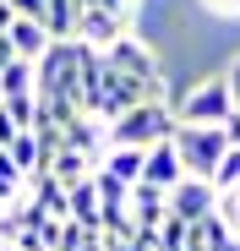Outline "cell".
Listing matches in <instances>:
<instances>
[{"label": "cell", "mask_w": 240, "mask_h": 251, "mask_svg": "<svg viewBox=\"0 0 240 251\" xmlns=\"http://www.w3.org/2000/svg\"><path fill=\"white\" fill-rule=\"evenodd\" d=\"M98 170H109L115 180L137 186V180H142V148H104V153H98Z\"/></svg>", "instance_id": "cell-14"}, {"label": "cell", "mask_w": 240, "mask_h": 251, "mask_svg": "<svg viewBox=\"0 0 240 251\" xmlns=\"http://www.w3.org/2000/svg\"><path fill=\"white\" fill-rule=\"evenodd\" d=\"M17 22V11H11V0H0V38H6V27Z\"/></svg>", "instance_id": "cell-28"}, {"label": "cell", "mask_w": 240, "mask_h": 251, "mask_svg": "<svg viewBox=\"0 0 240 251\" xmlns=\"http://www.w3.org/2000/svg\"><path fill=\"white\" fill-rule=\"evenodd\" d=\"M120 33H126L120 17H109L104 6H82V11H76V33H71V38H82V44H93V50H109Z\"/></svg>", "instance_id": "cell-7"}, {"label": "cell", "mask_w": 240, "mask_h": 251, "mask_svg": "<svg viewBox=\"0 0 240 251\" xmlns=\"http://www.w3.org/2000/svg\"><path fill=\"white\" fill-rule=\"evenodd\" d=\"M11 11H17V17H33V22H44L49 0H11Z\"/></svg>", "instance_id": "cell-24"}, {"label": "cell", "mask_w": 240, "mask_h": 251, "mask_svg": "<svg viewBox=\"0 0 240 251\" xmlns=\"http://www.w3.org/2000/svg\"><path fill=\"white\" fill-rule=\"evenodd\" d=\"M224 82H229V99H235V109H240V55L224 66Z\"/></svg>", "instance_id": "cell-26"}, {"label": "cell", "mask_w": 240, "mask_h": 251, "mask_svg": "<svg viewBox=\"0 0 240 251\" xmlns=\"http://www.w3.org/2000/svg\"><path fill=\"white\" fill-rule=\"evenodd\" d=\"M93 6H104V11H109V17H120V22H131L137 0H93Z\"/></svg>", "instance_id": "cell-25"}, {"label": "cell", "mask_w": 240, "mask_h": 251, "mask_svg": "<svg viewBox=\"0 0 240 251\" xmlns=\"http://www.w3.org/2000/svg\"><path fill=\"white\" fill-rule=\"evenodd\" d=\"M27 93H38V71H33V60H6L0 66V99H27Z\"/></svg>", "instance_id": "cell-13"}, {"label": "cell", "mask_w": 240, "mask_h": 251, "mask_svg": "<svg viewBox=\"0 0 240 251\" xmlns=\"http://www.w3.org/2000/svg\"><path fill=\"white\" fill-rule=\"evenodd\" d=\"M131 235H137L131 207H104V213H98V240L104 246H120V240H131Z\"/></svg>", "instance_id": "cell-16"}, {"label": "cell", "mask_w": 240, "mask_h": 251, "mask_svg": "<svg viewBox=\"0 0 240 251\" xmlns=\"http://www.w3.org/2000/svg\"><path fill=\"white\" fill-rule=\"evenodd\" d=\"M44 175H55L60 186H76V180H88V175H93V158L66 148V153H55V158H49V170H44Z\"/></svg>", "instance_id": "cell-15"}, {"label": "cell", "mask_w": 240, "mask_h": 251, "mask_svg": "<svg viewBox=\"0 0 240 251\" xmlns=\"http://www.w3.org/2000/svg\"><path fill=\"white\" fill-rule=\"evenodd\" d=\"M186 240H191V224L186 219H164V224H158V251H186Z\"/></svg>", "instance_id": "cell-22"}, {"label": "cell", "mask_w": 240, "mask_h": 251, "mask_svg": "<svg viewBox=\"0 0 240 251\" xmlns=\"http://www.w3.org/2000/svg\"><path fill=\"white\" fill-rule=\"evenodd\" d=\"M6 153H11V164L22 170V180H33V175H44V170H38V137H33V131H17Z\"/></svg>", "instance_id": "cell-17"}, {"label": "cell", "mask_w": 240, "mask_h": 251, "mask_svg": "<svg viewBox=\"0 0 240 251\" xmlns=\"http://www.w3.org/2000/svg\"><path fill=\"white\" fill-rule=\"evenodd\" d=\"M180 153H175V142H158V148H147L142 153V180L147 186H158V191H169V186H180Z\"/></svg>", "instance_id": "cell-8"}, {"label": "cell", "mask_w": 240, "mask_h": 251, "mask_svg": "<svg viewBox=\"0 0 240 251\" xmlns=\"http://www.w3.org/2000/svg\"><path fill=\"white\" fill-rule=\"evenodd\" d=\"M0 213H6V202H0Z\"/></svg>", "instance_id": "cell-31"}, {"label": "cell", "mask_w": 240, "mask_h": 251, "mask_svg": "<svg viewBox=\"0 0 240 251\" xmlns=\"http://www.w3.org/2000/svg\"><path fill=\"white\" fill-rule=\"evenodd\" d=\"M22 186H27V180H22V170L11 164V153L0 148V202H17V197H22Z\"/></svg>", "instance_id": "cell-23"}, {"label": "cell", "mask_w": 240, "mask_h": 251, "mask_svg": "<svg viewBox=\"0 0 240 251\" xmlns=\"http://www.w3.org/2000/svg\"><path fill=\"white\" fill-rule=\"evenodd\" d=\"M60 131H66V148H71V153H88L93 164H98V153H104V142H109L98 115H71V120L60 126Z\"/></svg>", "instance_id": "cell-10"}, {"label": "cell", "mask_w": 240, "mask_h": 251, "mask_svg": "<svg viewBox=\"0 0 240 251\" xmlns=\"http://www.w3.org/2000/svg\"><path fill=\"white\" fill-rule=\"evenodd\" d=\"M104 60H109L120 76H131V82H147V88H158V82H164V71H158V55H153V44H142L137 33H120L115 44L104 50Z\"/></svg>", "instance_id": "cell-5"}, {"label": "cell", "mask_w": 240, "mask_h": 251, "mask_svg": "<svg viewBox=\"0 0 240 251\" xmlns=\"http://www.w3.org/2000/svg\"><path fill=\"white\" fill-rule=\"evenodd\" d=\"M33 71H38V93L76 99V71H82V38H49V50L33 60Z\"/></svg>", "instance_id": "cell-4"}, {"label": "cell", "mask_w": 240, "mask_h": 251, "mask_svg": "<svg viewBox=\"0 0 240 251\" xmlns=\"http://www.w3.org/2000/svg\"><path fill=\"white\" fill-rule=\"evenodd\" d=\"M0 109L11 115L17 131H33V120H38V93H27V99H0Z\"/></svg>", "instance_id": "cell-20"}, {"label": "cell", "mask_w": 240, "mask_h": 251, "mask_svg": "<svg viewBox=\"0 0 240 251\" xmlns=\"http://www.w3.org/2000/svg\"><path fill=\"white\" fill-rule=\"evenodd\" d=\"M93 191H98V207H126L131 202V186L115 180L109 170H98V164H93Z\"/></svg>", "instance_id": "cell-18"}, {"label": "cell", "mask_w": 240, "mask_h": 251, "mask_svg": "<svg viewBox=\"0 0 240 251\" xmlns=\"http://www.w3.org/2000/svg\"><path fill=\"white\" fill-rule=\"evenodd\" d=\"M213 186H218V197L224 191H240V148H224L218 170H213Z\"/></svg>", "instance_id": "cell-21"}, {"label": "cell", "mask_w": 240, "mask_h": 251, "mask_svg": "<svg viewBox=\"0 0 240 251\" xmlns=\"http://www.w3.org/2000/svg\"><path fill=\"white\" fill-rule=\"evenodd\" d=\"M169 213L186 224H202L208 213H218V186L202 175H180V186H169Z\"/></svg>", "instance_id": "cell-6"}, {"label": "cell", "mask_w": 240, "mask_h": 251, "mask_svg": "<svg viewBox=\"0 0 240 251\" xmlns=\"http://www.w3.org/2000/svg\"><path fill=\"white\" fill-rule=\"evenodd\" d=\"M131 219H137V229H158L169 219V191H158V186H147V180H137L131 186Z\"/></svg>", "instance_id": "cell-9"}, {"label": "cell", "mask_w": 240, "mask_h": 251, "mask_svg": "<svg viewBox=\"0 0 240 251\" xmlns=\"http://www.w3.org/2000/svg\"><path fill=\"white\" fill-rule=\"evenodd\" d=\"M213 11H224V17H240V0H208Z\"/></svg>", "instance_id": "cell-29"}, {"label": "cell", "mask_w": 240, "mask_h": 251, "mask_svg": "<svg viewBox=\"0 0 240 251\" xmlns=\"http://www.w3.org/2000/svg\"><path fill=\"white\" fill-rule=\"evenodd\" d=\"M76 0H49V11H44V27H49V38H71L76 33Z\"/></svg>", "instance_id": "cell-19"}, {"label": "cell", "mask_w": 240, "mask_h": 251, "mask_svg": "<svg viewBox=\"0 0 240 251\" xmlns=\"http://www.w3.org/2000/svg\"><path fill=\"white\" fill-rule=\"evenodd\" d=\"M169 142H175V153H180V170H186V175H202V180H213L218 158H224V148H229L224 126H175Z\"/></svg>", "instance_id": "cell-3"}, {"label": "cell", "mask_w": 240, "mask_h": 251, "mask_svg": "<svg viewBox=\"0 0 240 251\" xmlns=\"http://www.w3.org/2000/svg\"><path fill=\"white\" fill-rule=\"evenodd\" d=\"M11 137H17V126H11V115L0 109V148H11Z\"/></svg>", "instance_id": "cell-27"}, {"label": "cell", "mask_w": 240, "mask_h": 251, "mask_svg": "<svg viewBox=\"0 0 240 251\" xmlns=\"http://www.w3.org/2000/svg\"><path fill=\"white\" fill-rule=\"evenodd\" d=\"M180 126H224L229 115H235V99H229V82H224V71H213V76H196L191 88L180 93Z\"/></svg>", "instance_id": "cell-2"}, {"label": "cell", "mask_w": 240, "mask_h": 251, "mask_svg": "<svg viewBox=\"0 0 240 251\" xmlns=\"http://www.w3.org/2000/svg\"><path fill=\"white\" fill-rule=\"evenodd\" d=\"M6 38H11V50H17L22 60H38V55L49 50V27L33 22V17H17V22L6 27Z\"/></svg>", "instance_id": "cell-12"}, {"label": "cell", "mask_w": 240, "mask_h": 251, "mask_svg": "<svg viewBox=\"0 0 240 251\" xmlns=\"http://www.w3.org/2000/svg\"><path fill=\"white\" fill-rule=\"evenodd\" d=\"M224 251H240V235H235V240H229V246H224Z\"/></svg>", "instance_id": "cell-30"}, {"label": "cell", "mask_w": 240, "mask_h": 251, "mask_svg": "<svg viewBox=\"0 0 240 251\" xmlns=\"http://www.w3.org/2000/svg\"><path fill=\"white\" fill-rule=\"evenodd\" d=\"M98 213H104V207H98L93 175H88V180H76V186H66V219H76L82 229H93V235H98Z\"/></svg>", "instance_id": "cell-11"}, {"label": "cell", "mask_w": 240, "mask_h": 251, "mask_svg": "<svg viewBox=\"0 0 240 251\" xmlns=\"http://www.w3.org/2000/svg\"><path fill=\"white\" fill-rule=\"evenodd\" d=\"M175 126H180V115L164 104V99H142V104H131L126 115H115V120H104V137H109V148H158V142H169L175 137Z\"/></svg>", "instance_id": "cell-1"}]
</instances>
